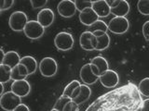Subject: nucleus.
<instances>
[{"label":"nucleus","instance_id":"39","mask_svg":"<svg viewBox=\"0 0 149 111\" xmlns=\"http://www.w3.org/2000/svg\"><path fill=\"white\" fill-rule=\"evenodd\" d=\"M4 5H5V0H0V6L2 7V11H3V8H4Z\"/></svg>","mask_w":149,"mask_h":111},{"label":"nucleus","instance_id":"1","mask_svg":"<svg viewBox=\"0 0 149 111\" xmlns=\"http://www.w3.org/2000/svg\"><path fill=\"white\" fill-rule=\"evenodd\" d=\"M38 69L43 77L51 78L55 76L58 71V64L53 58L47 57L41 59L38 65Z\"/></svg>","mask_w":149,"mask_h":111},{"label":"nucleus","instance_id":"21","mask_svg":"<svg viewBox=\"0 0 149 111\" xmlns=\"http://www.w3.org/2000/svg\"><path fill=\"white\" fill-rule=\"evenodd\" d=\"M97 45H96V47L95 50L98 51H104L106 48L109 47V45H110V37L109 34L105 32L101 36H97Z\"/></svg>","mask_w":149,"mask_h":111},{"label":"nucleus","instance_id":"3","mask_svg":"<svg viewBox=\"0 0 149 111\" xmlns=\"http://www.w3.org/2000/svg\"><path fill=\"white\" fill-rule=\"evenodd\" d=\"M74 44V37L66 32H61L54 37V45L60 51H68L73 48Z\"/></svg>","mask_w":149,"mask_h":111},{"label":"nucleus","instance_id":"14","mask_svg":"<svg viewBox=\"0 0 149 111\" xmlns=\"http://www.w3.org/2000/svg\"><path fill=\"white\" fill-rule=\"evenodd\" d=\"M55 18L54 12L50 8H42L37 14V21L44 28H48L53 23Z\"/></svg>","mask_w":149,"mask_h":111},{"label":"nucleus","instance_id":"42","mask_svg":"<svg viewBox=\"0 0 149 111\" xmlns=\"http://www.w3.org/2000/svg\"><path fill=\"white\" fill-rule=\"evenodd\" d=\"M1 11H2V7L0 6V12H1Z\"/></svg>","mask_w":149,"mask_h":111},{"label":"nucleus","instance_id":"38","mask_svg":"<svg viewBox=\"0 0 149 111\" xmlns=\"http://www.w3.org/2000/svg\"><path fill=\"white\" fill-rule=\"evenodd\" d=\"M105 1H106V3L108 4L109 6L111 7L112 5H113V4H114L115 2H116V1H118V0H105Z\"/></svg>","mask_w":149,"mask_h":111},{"label":"nucleus","instance_id":"36","mask_svg":"<svg viewBox=\"0 0 149 111\" xmlns=\"http://www.w3.org/2000/svg\"><path fill=\"white\" fill-rule=\"evenodd\" d=\"M4 57H5V52L3 51L2 48H0V64H2V63H3Z\"/></svg>","mask_w":149,"mask_h":111},{"label":"nucleus","instance_id":"29","mask_svg":"<svg viewBox=\"0 0 149 111\" xmlns=\"http://www.w3.org/2000/svg\"><path fill=\"white\" fill-rule=\"evenodd\" d=\"M25 77L22 76L18 71V67H14L11 69V80L13 81H19V80H24Z\"/></svg>","mask_w":149,"mask_h":111},{"label":"nucleus","instance_id":"9","mask_svg":"<svg viewBox=\"0 0 149 111\" xmlns=\"http://www.w3.org/2000/svg\"><path fill=\"white\" fill-rule=\"evenodd\" d=\"M79 44H80L81 48L87 51L95 50L97 45V38L94 34L90 31L83 32L80 37H79Z\"/></svg>","mask_w":149,"mask_h":111},{"label":"nucleus","instance_id":"24","mask_svg":"<svg viewBox=\"0 0 149 111\" xmlns=\"http://www.w3.org/2000/svg\"><path fill=\"white\" fill-rule=\"evenodd\" d=\"M138 90L141 92V95L146 96V97H149V78H143V80L139 82L138 85Z\"/></svg>","mask_w":149,"mask_h":111},{"label":"nucleus","instance_id":"10","mask_svg":"<svg viewBox=\"0 0 149 111\" xmlns=\"http://www.w3.org/2000/svg\"><path fill=\"white\" fill-rule=\"evenodd\" d=\"M11 91L21 98L25 97L30 94L31 92V85L25 79L24 80L13 81L11 84Z\"/></svg>","mask_w":149,"mask_h":111},{"label":"nucleus","instance_id":"28","mask_svg":"<svg viewBox=\"0 0 149 111\" xmlns=\"http://www.w3.org/2000/svg\"><path fill=\"white\" fill-rule=\"evenodd\" d=\"M30 3L33 8L37 9V8H44L47 5V3H48V0H30Z\"/></svg>","mask_w":149,"mask_h":111},{"label":"nucleus","instance_id":"26","mask_svg":"<svg viewBox=\"0 0 149 111\" xmlns=\"http://www.w3.org/2000/svg\"><path fill=\"white\" fill-rule=\"evenodd\" d=\"M138 11L144 16H149V0H139L137 3Z\"/></svg>","mask_w":149,"mask_h":111},{"label":"nucleus","instance_id":"19","mask_svg":"<svg viewBox=\"0 0 149 111\" xmlns=\"http://www.w3.org/2000/svg\"><path fill=\"white\" fill-rule=\"evenodd\" d=\"M21 64H23L27 68V71L29 75L34 74L37 69V61L35 58L32 56H24V57L21 58Z\"/></svg>","mask_w":149,"mask_h":111},{"label":"nucleus","instance_id":"23","mask_svg":"<svg viewBox=\"0 0 149 111\" xmlns=\"http://www.w3.org/2000/svg\"><path fill=\"white\" fill-rule=\"evenodd\" d=\"M90 32H107L108 31V25L106 24L104 21H102L101 20L96 21L93 24H91L90 27Z\"/></svg>","mask_w":149,"mask_h":111},{"label":"nucleus","instance_id":"11","mask_svg":"<svg viewBox=\"0 0 149 111\" xmlns=\"http://www.w3.org/2000/svg\"><path fill=\"white\" fill-rule=\"evenodd\" d=\"M79 76H80V79L84 84H87V85L94 84V83L99 80V77L96 76L95 74L93 73L90 63L85 64L84 66H82V68L80 69V71H79Z\"/></svg>","mask_w":149,"mask_h":111},{"label":"nucleus","instance_id":"27","mask_svg":"<svg viewBox=\"0 0 149 111\" xmlns=\"http://www.w3.org/2000/svg\"><path fill=\"white\" fill-rule=\"evenodd\" d=\"M74 2L77 7V9L79 12L84 10L85 8H91V6H92L91 0H74Z\"/></svg>","mask_w":149,"mask_h":111},{"label":"nucleus","instance_id":"40","mask_svg":"<svg viewBox=\"0 0 149 111\" xmlns=\"http://www.w3.org/2000/svg\"><path fill=\"white\" fill-rule=\"evenodd\" d=\"M97 1H100V0H91V2H97Z\"/></svg>","mask_w":149,"mask_h":111},{"label":"nucleus","instance_id":"35","mask_svg":"<svg viewBox=\"0 0 149 111\" xmlns=\"http://www.w3.org/2000/svg\"><path fill=\"white\" fill-rule=\"evenodd\" d=\"M14 4V0H5V5L3 8V10H8Z\"/></svg>","mask_w":149,"mask_h":111},{"label":"nucleus","instance_id":"16","mask_svg":"<svg viewBox=\"0 0 149 111\" xmlns=\"http://www.w3.org/2000/svg\"><path fill=\"white\" fill-rule=\"evenodd\" d=\"M80 88H81L80 82L77 80L72 81L71 82H69L68 84L65 86L63 95L68 96L69 98H71L73 100L78 96L79 92H80Z\"/></svg>","mask_w":149,"mask_h":111},{"label":"nucleus","instance_id":"12","mask_svg":"<svg viewBox=\"0 0 149 111\" xmlns=\"http://www.w3.org/2000/svg\"><path fill=\"white\" fill-rule=\"evenodd\" d=\"M111 8V13L115 17H126L130 12V4L127 0H118L115 2Z\"/></svg>","mask_w":149,"mask_h":111},{"label":"nucleus","instance_id":"17","mask_svg":"<svg viewBox=\"0 0 149 111\" xmlns=\"http://www.w3.org/2000/svg\"><path fill=\"white\" fill-rule=\"evenodd\" d=\"M20 61H21V57L16 51H8V52L5 53L3 64L8 65V67L13 69L20 63Z\"/></svg>","mask_w":149,"mask_h":111},{"label":"nucleus","instance_id":"18","mask_svg":"<svg viewBox=\"0 0 149 111\" xmlns=\"http://www.w3.org/2000/svg\"><path fill=\"white\" fill-rule=\"evenodd\" d=\"M91 64L94 65V66L97 68L100 76L109 69V65H108V62H107V60L104 58L101 57V56L93 58L91 61Z\"/></svg>","mask_w":149,"mask_h":111},{"label":"nucleus","instance_id":"5","mask_svg":"<svg viewBox=\"0 0 149 111\" xmlns=\"http://www.w3.org/2000/svg\"><path fill=\"white\" fill-rule=\"evenodd\" d=\"M25 36L31 40L39 39L43 36L45 32V28L37 21H28L23 29Z\"/></svg>","mask_w":149,"mask_h":111},{"label":"nucleus","instance_id":"8","mask_svg":"<svg viewBox=\"0 0 149 111\" xmlns=\"http://www.w3.org/2000/svg\"><path fill=\"white\" fill-rule=\"evenodd\" d=\"M101 84L105 88H114L118 84L119 76L116 71L108 69L99 77Z\"/></svg>","mask_w":149,"mask_h":111},{"label":"nucleus","instance_id":"31","mask_svg":"<svg viewBox=\"0 0 149 111\" xmlns=\"http://www.w3.org/2000/svg\"><path fill=\"white\" fill-rule=\"evenodd\" d=\"M142 31H143V35L144 37V39L146 41H149V21L143 23Z\"/></svg>","mask_w":149,"mask_h":111},{"label":"nucleus","instance_id":"41","mask_svg":"<svg viewBox=\"0 0 149 111\" xmlns=\"http://www.w3.org/2000/svg\"><path fill=\"white\" fill-rule=\"evenodd\" d=\"M50 111H59V110H57V109H55V108H52Z\"/></svg>","mask_w":149,"mask_h":111},{"label":"nucleus","instance_id":"2","mask_svg":"<svg viewBox=\"0 0 149 111\" xmlns=\"http://www.w3.org/2000/svg\"><path fill=\"white\" fill-rule=\"evenodd\" d=\"M20 104H22V98L12 91L4 92L0 96V106L6 111H13Z\"/></svg>","mask_w":149,"mask_h":111},{"label":"nucleus","instance_id":"22","mask_svg":"<svg viewBox=\"0 0 149 111\" xmlns=\"http://www.w3.org/2000/svg\"><path fill=\"white\" fill-rule=\"evenodd\" d=\"M11 80V68L8 65L0 64V82L7 83Z\"/></svg>","mask_w":149,"mask_h":111},{"label":"nucleus","instance_id":"20","mask_svg":"<svg viewBox=\"0 0 149 111\" xmlns=\"http://www.w3.org/2000/svg\"><path fill=\"white\" fill-rule=\"evenodd\" d=\"M91 95V89L90 88V86L83 83V84H81L80 92H79L78 96L77 98L73 99V101L79 106L80 104H83L84 102H86L87 100L90 99Z\"/></svg>","mask_w":149,"mask_h":111},{"label":"nucleus","instance_id":"6","mask_svg":"<svg viewBox=\"0 0 149 111\" xmlns=\"http://www.w3.org/2000/svg\"><path fill=\"white\" fill-rule=\"evenodd\" d=\"M28 22L27 15L23 11L13 12L8 20V25L14 32H23V29Z\"/></svg>","mask_w":149,"mask_h":111},{"label":"nucleus","instance_id":"37","mask_svg":"<svg viewBox=\"0 0 149 111\" xmlns=\"http://www.w3.org/2000/svg\"><path fill=\"white\" fill-rule=\"evenodd\" d=\"M4 83L0 82V96H1L4 94Z\"/></svg>","mask_w":149,"mask_h":111},{"label":"nucleus","instance_id":"4","mask_svg":"<svg viewBox=\"0 0 149 111\" xmlns=\"http://www.w3.org/2000/svg\"><path fill=\"white\" fill-rule=\"evenodd\" d=\"M129 28L130 22L126 17H114L108 23V30L115 34H124Z\"/></svg>","mask_w":149,"mask_h":111},{"label":"nucleus","instance_id":"13","mask_svg":"<svg viewBox=\"0 0 149 111\" xmlns=\"http://www.w3.org/2000/svg\"><path fill=\"white\" fill-rule=\"evenodd\" d=\"M78 18L83 25L90 27L96 21L99 20V17H98L96 12L92 9V8H88L79 12Z\"/></svg>","mask_w":149,"mask_h":111},{"label":"nucleus","instance_id":"30","mask_svg":"<svg viewBox=\"0 0 149 111\" xmlns=\"http://www.w3.org/2000/svg\"><path fill=\"white\" fill-rule=\"evenodd\" d=\"M63 111H79L78 105L77 103H74L73 100H71L66 104V106H64Z\"/></svg>","mask_w":149,"mask_h":111},{"label":"nucleus","instance_id":"25","mask_svg":"<svg viewBox=\"0 0 149 111\" xmlns=\"http://www.w3.org/2000/svg\"><path fill=\"white\" fill-rule=\"evenodd\" d=\"M71 100H72V99H71V98H69L68 96L62 95H61V96L59 97V98L57 99V101L55 102L53 108L57 109V110H59V111H63V108H64V106H66V104L68 103V102L71 101Z\"/></svg>","mask_w":149,"mask_h":111},{"label":"nucleus","instance_id":"34","mask_svg":"<svg viewBox=\"0 0 149 111\" xmlns=\"http://www.w3.org/2000/svg\"><path fill=\"white\" fill-rule=\"evenodd\" d=\"M13 111H30V109H29V108H28V106L25 104L22 103V104L19 105Z\"/></svg>","mask_w":149,"mask_h":111},{"label":"nucleus","instance_id":"32","mask_svg":"<svg viewBox=\"0 0 149 111\" xmlns=\"http://www.w3.org/2000/svg\"><path fill=\"white\" fill-rule=\"evenodd\" d=\"M17 67H18V71H19V72H20V74H21L22 76L25 77V78H27L28 76H29V73H28L27 68L24 66V65L19 63L17 65Z\"/></svg>","mask_w":149,"mask_h":111},{"label":"nucleus","instance_id":"15","mask_svg":"<svg viewBox=\"0 0 149 111\" xmlns=\"http://www.w3.org/2000/svg\"><path fill=\"white\" fill-rule=\"evenodd\" d=\"M91 8L96 12L99 18H106L109 16V14H111V8L106 3L105 0H100V1L93 2Z\"/></svg>","mask_w":149,"mask_h":111},{"label":"nucleus","instance_id":"7","mask_svg":"<svg viewBox=\"0 0 149 111\" xmlns=\"http://www.w3.org/2000/svg\"><path fill=\"white\" fill-rule=\"evenodd\" d=\"M77 7L73 0H62L57 6V11L63 18H72L77 12Z\"/></svg>","mask_w":149,"mask_h":111},{"label":"nucleus","instance_id":"33","mask_svg":"<svg viewBox=\"0 0 149 111\" xmlns=\"http://www.w3.org/2000/svg\"><path fill=\"white\" fill-rule=\"evenodd\" d=\"M140 111H149V98L143 100Z\"/></svg>","mask_w":149,"mask_h":111}]
</instances>
